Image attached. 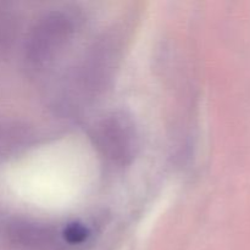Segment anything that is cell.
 I'll return each mask as SVG.
<instances>
[{"instance_id":"1","label":"cell","mask_w":250,"mask_h":250,"mask_svg":"<svg viewBox=\"0 0 250 250\" xmlns=\"http://www.w3.org/2000/svg\"><path fill=\"white\" fill-rule=\"evenodd\" d=\"M75 22L68 14L53 11L34 24L26 42V61L36 71L53 65L72 42Z\"/></svg>"},{"instance_id":"2","label":"cell","mask_w":250,"mask_h":250,"mask_svg":"<svg viewBox=\"0 0 250 250\" xmlns=\"http://www.w3.org/2000/svg\"><path fill=\"white\" fill-rule=\"evenodd\" d=\"M92 139L102 158L115 166L128 165L138 148L136 125L125 112H111L98 121Z\"/></svg>"},{"instance_id":"3","label":"cell","mask_w":250,"mask_h":250,"mask_svg":"<svg viewBox=\"0 0 250 250\" xmlns=\"http://www.w3.org/2000/svg\"><path fill=\"white\" fill-rule=\"evenodd\" d=\"M10 234L17 242L23 244H38L45 243L51 239V232L38 224H29V222H17L11 226Z\"/></svg>"},{"instance_id":"4","label":"cell","mask_w":250,"mask_h":250,"mask_svg":"<svg viewBox=\"0 0 250 250\" xmlns=\"http://www.w3.org/2000/svg\"><path fill=\"white\" fill-rule=\"evenodd\" d=\"M89 229L81 224H72L63 229V238L70 244H82L89 237Z\"/></svg>"},{"instance_id":"5","label":"cell","mask_w":250,"mask_h":250,"mask_svg":"<svg viewBox=\"0 0 250 250\" xmlns=\"http://www.w3.org/2000/svg\"><path fill=\"white\" fill-rule=\"evenodd\" d=\"M12 33V21L5 12L0 11V45L10 41Z\"/></svg>"}]
</instances>
